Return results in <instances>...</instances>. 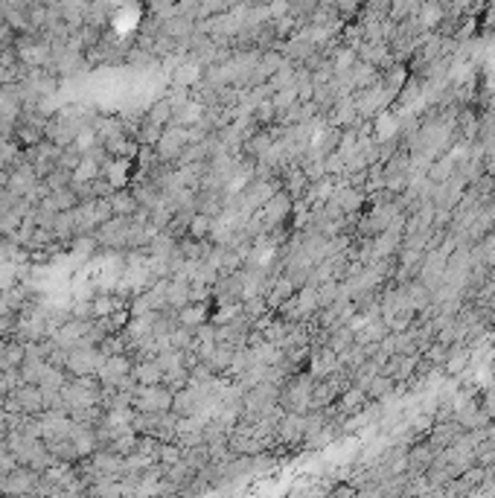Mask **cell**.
Returning <instances> with one entry per match:
<instances>
[{"label": "cell", "mask_w": 495, "mask_h": 498, "mask_svg": "<svg viewBox=\"0 0 495 498\" xmlns=\"http://www.w3.org/2000/svg\"><path fill=\"white\" fill-rule=\"evenodd\" d=\"M108 201H111V210H114V216H132L134 210H137V198L132 196V193H111L108 196Z\"/></svg>", "instance_id": "cell-1"}, {"label": "cell", "mask_w": 495, "mask_h": 498, "mask_svg": "<svg viewBox=\"0 0 495 498\" xmlns=\"http://www.w3.org/2000/svg\"><path fill=\"white\" fill-rule=\"evenodd\" d=\"M201 318H204V312H201L198 306H190V309H183V312L178 315V321H181L183 327H190V324H198Z\"/></svg>", "instance_id": "cell-2"}]
</instances>
